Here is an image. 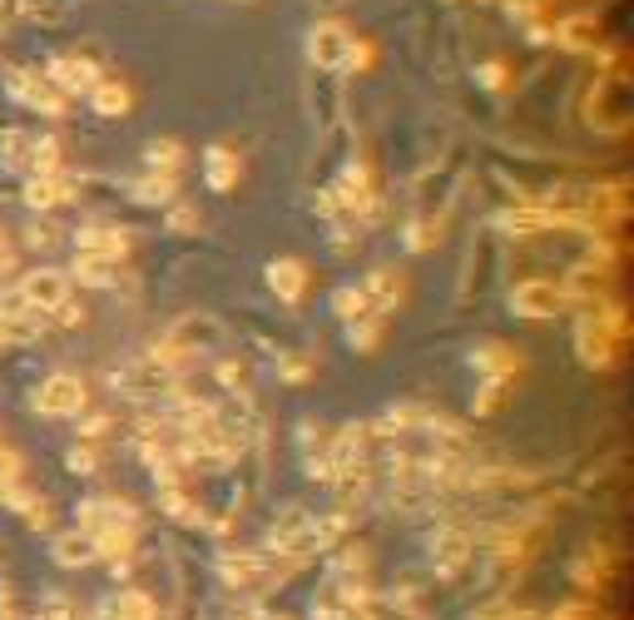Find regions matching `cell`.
Here are the masks:
<instances>
[{"instance_id":"obj_33","label":"cell","mask_w":634,"mask_h":620,"mask_svg":"<svg viewBox=\"0 0 634 620\" xmlns=\"http://www.w3.org/2000/svg\"><path fill=\"white\" fill-rule=\"evenodd\" d=\"M79 422V442H99L114 432V417H105V412H95V417H75Z\"/></svg>"},{"instance_id":"obj_17","label":"cell","mask_w":634,"mask_h":620,"mask_svg":"<svg viewBox=\"0 0 634 620\" xmlns=\"http://www.w3.org/2000/svg\"><path fill=\"white\" fill-rule=\"evenodd\" d=\"M471 368L485 372V378H515L521 372V352L505 348V342H485V348L471 352Z\"/></svg>"},{"instance_id":"obj_32","label":"cell","mask_w":634,"mask_h":620,"mask_svg":"<svg viewBox=\"0 0 634 620\" xmlns=\"http://www.w3.org/2000/svg\"><path fill=\"white\" fill-rule=\"evenodd\" d=\"M59 243V229H50V224H30L25 229V249L30 253H50Z\"/></svg>"},{"instance_id":"obj_4","label":"cell","mask_w":634,"mask_h":620,"mask_svg":"<svg viewBox=\"0 0 634 620\" xmlns=\"http://www.w3.org/2000/svg\"><path fill=\"white\" fill-rule=\"evenodd\" d=\"M218 342H223V323H218L214 313H184V318L164 333V348L188 352V358H198V352H214Z\"/></svg>"},{"instance_id":"obj_12","label":"cell","mask_w":634,"mask_h":620,"mask_svg":"<svg viewBox=\"0 0 634 620\" xmlns=\"http://www.w3.org/2000/svg\"><path fill=\"white\" fill-rule=\"evenodd\" d=\"M75 253H95V259L119 263L129 253V233L119 224H85V229H75Z\"/></svg>"},{"instance_id":"obj_10","label":"cell","mask_w":634,"mask_h":620,"mask_svg":"<svg viewBox=\"0 0 634 620\" xmlns=\"http://www.w3.org/2000/svg\"><path fill=\"white\" fill-rule=\"evenodd\" d=\"M45 80L55 85L65 100H69V95H75V100L85 95V100H89V90L99 85V65L85 61V55H55V61L45 65Z\"/></svg>"},{"instance_id":"obj_14","label":"cell","mask_w":634,"mask_h":620,"mask_svg":"<svg viewBox=\"0 0 634 620\" xmlns=\"http://www.w3.org/2000/svg\"><path fill=\"white\" fill-rule=\"evenodd\" d=\"M238 174H243V160H238V150H228V144H214V150H204V184H208L214 194L238 189Z\"/></svg>"},{"instance_id":"obj_26","label":"cell","mask_w":634,"mask_h":620,"mask_svg":"<svg viewBox=\"0 0 634 620\" xmlns=\"http://www.w3.org/2000/svg\"><path fill=\"white\" fill-rule=\"evenodd\" d=\"M30 620H79V606H75V596H65V590H45V596H40V610Z\"/></svg>"},{"instance_id":"obj_7","label":"cell","mask_w":634,"mask_h":620,"mask_svg":"<svg viewBox=\"0 0 634 620\" xmlns=\"http://www.w3.org/2000/svg\"><path fill=\"white\" fill-rule=\"evenodd\" d=\"M560 308H570V303L555 279H525L511 289V313H521V318H555Z\"/></svg>"},{"instance_id":"obj_25","label":"cell","mask_w":634,"mask_h":620,"mask_svg":"<svg viewBox=\"0 0 634 620\" xmlns=\"http://www.w3.org/2000/svg\"><path fill=\"white\" fill-rule=\"evenodd\" d=\"M184 160H188V154H184V144H178V140H154L144 150L149 170H164V174H178V170H184Z\"/></svg>"},{"instance_id":"obj_8","label":"cell","mask_w":634,"mask_h":620,"mask_svg":"<svg viewBox=\"0 0 634 620\" xmlns=\"http://www.w3.org/2000/svg\"><path fill=\"white\" fill-rule=\"evenodd\" d=\"M10 95H15L25 110H35V115H50V120H59L65 115V95L55 90V85L45 80V75H35V70H10Z\"/></svg>"},{"instance_id":"obj_24","label":"cell","mask_w":634,"mask_h":620,"mask_svg":"<svg viewBox=\"0 0 634 620\" xmlns=\"http://www.w3.org/2000/svg\"><path fill=\"white\" fill-rule=\"evenodd\" d=\"M59 170H65V144H59L55 134H45V140L30 144V174H59Z\"/></svg>"},{"instance_id":"obj_19","label":"cell","mask_w":634,"mask_h":620,"mask_svg":"<svg viewBox=\"0 0 634 620\" xmlns=\"http://www.w3.org/2000/svg\"><path fill=\"white\" fill-rule=\"evenodd\" d=\"M139 204H174L178 199V174H164V170H144L134 184H129Z\"/></svg>"},{"instance_id":"obj_27","label":"cell","mask_w":634,"mask_h":620,"mask_svg":"<svg viewBox=\"0 0 634 620\" xmlns=\"http://www.w3.org/2000/svg\"><path fill=\"white\" fill-rule=\"evenodd\" d=\"M332 313L342 323H352L357 313H367V293H362V283H342V289L332 293Z\"/></svg>"},{"instance_id":"obj_15","label":"cell","mask_w":634,"mask_h":620,"mask_svg":"<svg viewBox=\"0 0 634 620\" xmlns=\"http://www.w3.org/2000/svg\"><path fill=\"white\" fill-rule=\"evenodd\" d=\"M50 556H55V566H65V570H85V566H95V541L85 536V531H59L55 541H50Z\"/></svg>"},{"instance_id":"obj_31","label":"cell","mask_w":634,"mask_h":620,"mask_svg":"<svg viewBox=\"0 0 634 620\" xmlns=\"http://www.w3.org/2000/svg\"><path fill=\"white\" fill-rule=\"evenodd\" d=\"M20 477H25V461H20L15 452H6V447H0V501H6L10 491L20 487Z\"/></svg>"},{"instance_id":"obj_6","label":"cell","mask_w":634,"mask_h":620,"mask_svg":"<svg viewBox=\"0 0 634 620\" xmlns=\"http://www.w3.org/2000/svg\"><path fill=\"white\" fill-rule=\"evenodd\" d=\"M347 55H352V35H347V25L337 21H317L313 31H307V65L313 70H342Z\"/></svg>"},{"instance_id":"obj_20","label":"cell","mask_w":634,"mask_h":620,"mask_svg":"<svg viewBox=\"0 0 634 620\" xmlns=\"http://www.w3.org/2000/svg\"><path fill=\"white\" fill-rule=\"evenodd\" d=\"M79 289H119V263L109 259H95V253H75V269Z\"/></svg>"},{"instance_id":"obj_23","label":"cell","mask_w":634,"mask_h":620,"mask_svg":"<svg viewBox=\"0 0 634 620\" xmlns=\"http://www.w3.org/2000/svg\"><path fill=\"white\" fill-rule=\"evenodd\" d=\"M436 239H441V219H436V214H416V219L402 229V249H406V253L436 249Z\"/></svg>"},{"instance_id":"obj_37","label":"cell","mask_w":634,"mask_h":620,"mask_svg":"<svg viewBox=\"0 0 634 620\" xmlns=\"http://www.w3.org/2000/svg\"><path fill=\"white\" fill-rule=\"evenodd\" d=\"M10 269H15V249H10L6 229H0V273H10Z\"/></svg>"},{"instance_id":"obj_34","label":"cell","mask_w":634,"mask_h":620,"mask_svg":"<svg viewBox=\"0 0 634 620\" xmlns=\"http://www.w3.org/2000/svg\"><path fill=\"white\" fill-rule=\"evenodd\" d=\"M198 229V209L194 204H168V233H188Z\"/></svg>"},{"instance_id":"obj_11","label":"cell","mask_w":634,"mask_h":620,"mask_svg":"<svg viewBox=\"0 0 634 620\" xmlns=\"http://www.w3.org/2000/svg\"><path fill=\"white\" fill-rule=\"evenodd\" d=\"M575 348H580V362H584V368H610L614 352H620V342H614L610 333L600 328V318L584 308L580 323H575Z\"/></svg>"},{"instance_id":"obj_1","label":"cell","mask_w":634,"mask_h":620,"mask_svg":"<svg viewBox=\"0 0 634 620\" xmlns=\"http://www.w3.org/2000/svg\"><path fill=\"white\" fill-rule=\"evenodd\" d=\"M590 130L600 134H624V124H630V85H624L620 70H604L594 75L590 85Z\"/></svg>"},{"instance_id":"obj_3","label":"cell","mask_w":634,"mask_h":620,"mask_svg":"<svg viewBox=\"0 0 634 620\" xmlns=\"http://www.w3.org/2000/svg\"><path fill=\"white\" fill-rule=\"evenodd\" d=\"M10 293H15L25 308H35V313H45V318H50V313H55L59 303L69 298V273H59V269H50V263H40V269H25V273H20Z\"/></svg>"},{"instance_id":"obj_38","label":"cell","mask_w":634,"mask_h":620,"mask_svg":"<svg viewBox=\"0 0 634 620\" xmlns=\"http://www.w3.org/2000/svg\"><path fill=\"white\" fill-rule=\"evenodd\" d=\"M79 620H114V616H109V600H99V606H89Z\"/></svg>"},{"instance_id":"obj_29","label":"cell","mask_w":634,"mask_h":620,"mask_svg":"<svg viewBox=\"0 0 634 620\" xmlns=\"http://www.w3.org/2000/svg\"><path fill=\"white\" fill-rule=\"evenodd\" d=\"M505 388H511V378H485L481 382V398H476V417H491V412L505 407Z\"/></svg>"},{"instance_id":"obj_30","label":"cell","mask_w":634,"mask_h":620,"mask_svg":"<svg viewBox=\"0 0 634 620\" xmlns=\"http://www.w3.org/2000/svg\"><path fill=\"white\" fill-rule=\"evenodd\" d=\"M277 378H283V382H307V378H313V358H307V352H277Z\"/></svg>"},{"instance_id":"obj_35","label":"cell","mask_w":634,"mask_h":620,"mask_svg":"<svg viewBox=\"0 0 634 620\" xmlns=\"http://www.w3.org/2000/svg\"><path fill=\"white\" fill-rule=\"evenodd\" d=\"M476 80H481L485 90H501V85H505V65L501 61H485L481 70H476Z\"/></svg>"},{"instance_id":"obj_18","label":"cell","mask_w":634,"mask_h":620,"mask_svg":"<svg viewBox=\"0 0 634 620\" xmlns=\"http://www.w3.org/2000/svg\"><path fill=\"white\" fill-rule=\"evenodd\" d=\"M109 616L114 620H158V600L139 586H124L109 596Z\"/></svg>"},{"instance_id":"obj_2","label":"cell","mask_w":634,"mask_h":620,"mask_svg":"<svg viewBox=\"0 0 634 620\" xmlns=\"http://www.w3.org/2000/svg\"><path fill=\"white\" fill-rule=\"evenodd\" d=\"M30 407H35L40 417H85V407H89L85 378H79V372H50V378L30 392Z\"/></svg>"},{"instance_id":"obj_21","label":"cell","mask_w":634,"mask_h":620,"mask_svg":"<svg viewBox=\"0 0 634 620\" xmlns=\"http://www.w3.org/2000/svg\"><path fill=\"white\" fill-rule=\"evenodd\" d=\"M347 328V348L352 352H372L376 342H382V328H386V313H376V308H367V313H357L352 323H342Z\"/></svg>"},{"instance_id":"obj_28","label":"cell","mask_w":634,"mask_h":620,"mask_svg":"<svg viewBox=\"0 0 634 620\" xmlns=\"http://www.w3.org/2000/svg\"><path fill=\"white\" fill-rule=\"evenodd\" d=\"M65 467L75 471V477H99V447L95 442H75V447L65 452Z\"/></svg>"},{"instance_id":"obj_22","label":"cell","mask_w":634,"mask_h":620,"mask_svg":"<svg viewBox=\"0 0 634 620\" xmlns=\"http://www.w3.org/2000/svg\"><path fill=\"white\" fill-rule=\"evenodd\" d=\"M30 144H35V134H25V130H6V134H0V170L30 174Z\"/></svg>"},{"instance_id":"obj_16","label":"cell","mask_w":634,"mask_h":620,"mask_svg":"<svg viewBox=\"0 0 634 620\" xmlns=\"http://www.w3.org/2000/svg\"><path fill=\"white\" fill-rule=\"evenodd\" d=\"M129 85L124 80H114V75H99V85L89 90V105H95V115H105V120H124L129 115Z\"/></svg>"},{"instance_id":"obj_13","label":"cell","mask_w":634,"mask_h":620,"mask_svg":"<svg viewBox=\"0 0 634 620\" xmlns=\"http://www.w3.org/2000/svg\"><path fill=\"white\" fill-rule=\"evenodd\" d=\"M267 289H273L287 308H297L307 293V263L303 259H273L267 263Z\"/></svg>"},{"instance_id":"obj_36","label":"cell","mask_w":634,"mask_h":620,"mask_svg":"<svg viewBox=\"0 0 634 620\" xmlns=\"http://www.w3.org/2000/svg\"><path fill=\"white\" fill-rule=\"evenodd\" d=\"M55 323H65V328H79V323H85V303L65 298V303L55 308Z\"/></svg>"},{"instance_id":"obj_9","label":"cell","mask_w":634,"mask_h":620,"mask_svg":"<svg viewBox=\"0 0 634 620\" xmlns=\"http://www.w3.org/2000/svg\"><path fill=\"white\" fill-rule=\"evenodd\" d=\"M25 209H35V214H50V209H59V204H75L79 199V180L75 174H30L25 180Z\"/></svg>"},{"instance_id":"obj_5","label":"cell","mask_w":634,"mask_h":620,"mask_svg":"<svg viewBox=\"0 0 634 620\" xmlns=\"http://www.w3.org/2000/svg\"><path fill=\"white\" fill-rule=\"evenodd\" d=\"M75 526L85 531V536H99V531H109V526H139V507L124 497H89L75 507Z\"/></svg>"}]
</instances>
